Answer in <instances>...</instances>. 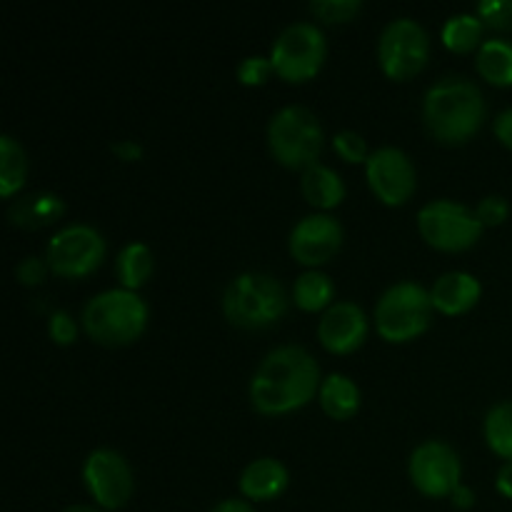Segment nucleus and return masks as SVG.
<instances>
[{
  "label": "nucleus",
  "instance_id": "f257e3e1",
  "mask_svg": "<svg viewBox=\"0 0 512 512\" xmlns=\"http://www.w3.org/2000/svg\"><path fill=\"white\" fill-rule=\"evenodd\" d=\"M320 388V370L300 345L273 348L250 378V403L263 415H283L313 400Z\"/></svg>",
  "mask_w": 512,
  "mask_h": 512
},
{
  "label": "nucleus",
  "instance_id": "f03ea898",
  "mask_svg": "<svg viewBox=\"0 0 512 512\" xmlns=\"http://www.w3.org/2000/svg\"><path fill=\"white\" fill-rule=\"evenodd\" d=\"M485 118L483 90L465 75H443L423 98L425 128L440 143H465Z\"/></svg>",
  "mask_w": 512,
  "mask_h": 512
},
{
  "label": "nucleus",
  "instance_id": "7ed1b4c3",
  "mask_svg": "<svg viewBox=\"0 0 512 512\" xmlns=\"http://www.w3.org/2000/svg\"><path fill=\"white\" fill-rule=\"evenodd\" d=\"M223 313L235 328H270L288 313V293L275 275L248 270L225 285Z\"/></svg>",
  "mask_w": 512,
  "mask_h": 512
},
{
  "label": "nucleus",
  "instance_id": "20e7f679",
  "mask_svg": "<svg viewBox=\"0 0 512 512\" xmlns=\"http://www.w3.org/2000/svg\"><path fill=\"white\" fill-rule=\"evenodd\" d=\"M80 320L95 343L128 345L148 325V305L135 290L110 288L85 303Z\"/></svg>",
  "mask_w": 512,
  "mask_h": 512
},
{
  "label": "nucleus",
  "instance_id": "39448f33",
  "mask_svg": "<svg viewBox=\"0 0 512 512\" xmlns=\"http://www.w3.org/2000/svg\"><path fill=\"white\" fill-rule=\"evenodd\" d=\"M270 153L285 168H308L323 153L325 133L318 115L298 103L275 110L268 123Z\"/></svg>",
  "mask_w": 512,
  "mask_h": 512
},
{
  "label": "nucleus",
  "instance_id": "423d86ee",
  "mask_svg": "<svg viewBox=\"0 0 512 512\" xmlns=\"http://www.w3.org/2000/svg\"><path fill=\"white\" fill-rule=\"evenodd\" d=\"M433 310L430 290H425L415 280H400L380 295L373 320L380 338L388 343H405L428 330Z\"/></svg>",
  "mask_w": 512,
  "mask_h": 512
},
{
  "label": "nucleus",
  "instance_id": "0eeeda50",
  "mask_svg": "<svg viewBox=\"0 0 512 512\" xmlns=\"http://www.w3.org/2000/svg\"><path fill=\"white\" fill-rule=\"evenodd\" d=\"M325 53H328V43L320 25L298 20V23L285 25L278 33L270 50V63L283 80L303 83L323 68Z\"/></svg>",
  "mask_w": 512,
  "mask_h": 512
},
{
  "label": "nucleus",
  "instance_id": "6e6552de",
  "mask_svg": "<svg viewBox=\"0 0 512 512\" xmlns=\"http://www.w3.org/2000/svg\"><path fill=\"white\" fill-rule=\"evenodd\" d=\"M418 230L428 245L455 253V250H465L478 243L483 235V223L468 205L438 198L418 210Z\"/></svg>",
  "mask_w": 512,
  "mask_h": 512
},
{
  "label": "nucleus",
  "instance_id": "1a4fd4ad",
  "mask_svg": "<svg viewBox=\"0 0 512 512\" xmlns=\"http://www.w3.org/2000/svg\"><path fill=\"white\" fill-rule=\"evenodd\" d=\"M430 55V38L413 18H395L383 28L378 40L380 68L388 78L408 80L425 68Z\"/></svg>",
  "mask_w": 512,
  "mask_h": 512
},
{
  "label": "nucleus",
  "instance_id": "9d476101",
  "mask_svg": "<svg viewBox=\"0 0 512 512\" xmlns=\"http://www.w3.org/2000/svg\"><path fill=\"white\" fill-rule=\"evenodd\" d=\"M105 255V240L93 225H63L45 248V263L60 278H83L93 273Z\"/></svg>",
  "mask_w": 512,
  "mask_h": 512
},
{
  "label": "nucleus",
  "instance_id": "9b49d317",
  "mask_svg": "<svg viewBox=\"0 0 512 512\" xmlns=\"http://www.w3.org/2000/svg\"><path fill=\"white\" fill-rule=\"evenodd\" d=\"M408 473L420 493L430 498H445V495H453V490L460 485L463 465L448 443L425 440L410 453Z\"/></svg>",
  "mask_w": 512,
  "mask_h": 512
},
{
  "label": "nucleus",
  "instance_id": "f8f14e48",
  "mask_svg": "<svg viewBox=\"0 0 512 512\" xmlns=\"http://www.w3.org/2000/svg\"><path fill=\"white\" fill-rule=\"evenodd\" d=\"M83 483L95 503L105 510L123 508L133 493V473L113 448H95L83 463Z\"/></svg>",
  "mask_w": 512,
  "mask_h": 512
},
{
  "label": "nucleus",
  "instance_id": "ddd939ff",
  "mask_svg": "<svg viewBox=\"0 0 512 512\" xmlns=\"http://www.w3.org/2000/svg\"><path fill=\"white\" fill-rule=\"evenodd\" d=\"M368 183L385 205H403L415 190V165L405 150L383 145L365 163Z\"/></svg>",
  "mask_w": 512,
  "mask_h": 512
},
{
  "label": "nucleus",
  "instance_id": "4468645a",
  "mask_svg": "<svg viewBox=\"0 0 512 512\" xmlns=\"http://www.w3.org/2000/svg\"><path fill=\"white\" fill-rule=\"evenodd\" d=\"M290 253L298 263L323 265L333 258L343 245V225L328 213H310L300 218L290 230Z\"/></svg>",
  "mask_w": 512,
  "mask_h": 512
},
{
  "label": "nucleus",
  "instance_id": "2eb2a0df",
  "mask_svg": "<svg viewBox=\"0 0 512 512\" xmlns=\"http://www.w3.org/2000/svg\"><path fill=\"white\" fill-rule=\"evenodd\" d=\"M368 335V315L353 300H335L318 323V338L330 353H353Z\"/></svg>",
  "mask_w": 512,
  "mask_h": 512
},
{
  "label": "nucleus",
  "instance_id": "dca6fc26",
  "mask_svg": "<svg viewBox=\"0 0 512 512\" xmlns=\"http://www.w3.org/2000/svg\"><path fill=\"white\" fill-rule=\"evenodd\" d=\"M480 280L473 273H465V270H450L443 273L430 288V300H433V308L440 310L445 315H460L465 310L473 308L480 300Z\"/></svg>",
  "mask_w": 512,
  "mask_h": 512
},
{
  "label": "nucleus",
  "instance_id": "f3484780",
  "mask_svg": "<svg viewBox=\"0 0 512 512\" xmlns=\"http://www.w3.org/2000/svg\"><path fill=\"white\" fill-rule=\"evenodd\" d=\"M240 493L250 500H273L288 488V468L275 458H255L240 473Z\"/></svg>",
  "mask_w": 512,
  "mask_h": 512
},
{
  "label": "nucleus",
  "instance_id": "a211bd4d",
  "mask_svg": "<svg viewBox=\"0 0 512 512\" xmlns=\"http://www.w3.org/2000/svg\"><path fill=\"white\" fill-rule=\"evenodd\" d=\"M65 213V203L60 195L48 193V190H35V193L20 195L8 208V220L15 228H43V225L55 223Z\"/></svg>",
  "mask_w": 512,
  "mask_h": 512
},
{
  "label": "nucleus",
  "instance_id": "6ab92c4d",
  "mask_svg": "<svg viewBox=\"0 0 512 512\" xmlns=\"http://www.w3.org/2000/svg\"><path fill=\"white\" fill-rule=\"evenodd\" d=\"M300 190H303L305 200H308L313 208H318V213L335 208V205L343 203L345 198L343 178H340L338 170H333L325 163H313L303 170Z\"/></svg>",
  "mask_w": 512,
  "mask_h": 512
},
{
  "label": "nucleus",
  "instance_id": "aec40b11",
  "mask_svg": "<svg viewBox=\"0 0 512 512\" xmlns=\"http://www.w3.org/2000/svg\"><path fill=\"white\" fill-rule=\"evenodd\" d=\"M320 405L335 420H348L360 408V390L348 375L333 373L320 383Z\"/></svg>",
  "mask_w": 512,
  "mask_h": 512
},
{
  "label": "nucleus",
  "instance_id": "412c9836",
  "mask_svg": "<svg viewBox=\"0 0 512 512\" xmlns=\"http://www.w3.org/2000/svg\"><path fill=\"white\" fill-rule=\"evenodd\" d=\"M475 68L488 83L508 88L512 85V43L505 38L483 40L475 58Z\"/></svg>",
  "mask_w": 512,
  "mask_h": 512
},
{
  "label": "nucleus",
  "instance_id": "4be33fe9",
  "mask_svg": "<svg viewBox=\"0 0 512 512\" xmlns=\"http://www.w3.org/2000/svg\"><path fill=\"white\" fill-rule=\"evenodd\" d=\"M335 285L328 273L323 270H305L295 278L293 285V300L298 308L315 313V310H328L333 305Z\"/></svg>",
  "mask_w": 512,
  "mask_h": 512
},
{
  "label": "nucleus",
  "instance_id": "5701e85b",
  "mask_svg": "<svg viewBox=\"0 0 512 512\" xmlns=\"http://www.w3.org/2000/svg\"><path fill=\"white\" fill-rule=\"evenodd\" d=\"M150 273H153V253L140 240L125 245L118 253V258H115V275L120 280V288H140L150 278Z\"/></svg>",
  "mask_w": 512,
  "mask_h": 512
},
{
  "label": "nucleus",
  "instance_id": "b1692460",
  "mask_svg": "<svg viewBox=\"0 0 512 512\" xmlns=\"http://www.w3.org/2000/svg\"><path fill=\"white\" fill-rule=\"evenodd\" d=\"M25 175H28V158L23 145L13 135L3 133L0 135V195L10 198L25 183Z\"/></svg>",
  "mask_w": 512,
  "mask_h": 512
},
{
  "label": "nucleus",
  "instance_id": "393cba45",
  "mask_svg": "<svg viewBox=\"0 0 512 512\" xmlns=\"http://www.w3.org/2000/svg\"><path fill=\"white\" fill-rule=\"evenodd\" d=\"M483 20L475 13H455L445 20L440 38L455 53H468V50L480 48V38H483Z\"/></svg>",
  "mask_w": 512,
  "mask_h": 512
},
{
  "label": "nucleus",
  "instance_id": "a878e982",
  "mask_svg": "<svg viewBox=\"0 0 512 512\" xmlns=\"http://www.w3.org/2000/svg\"><path fill=\"white\" fill-rule=\"evenodd\" d=\"M485 440L500 458L512 460V400L495 403L485 415Z\"/></svg>",
  "mask_w": 512,
  "mask_h": 512
},
{
  "label": "nucleus",
  "instance_id": "bb28decb",
  "mask_svg": "<svg viewBox=\"0 0 512 512\" xmlns=\"http://www.w3.org/2000/svg\"><path fill=\"white\" fill-rule=\"evenodd\" d=\"M310 13L323 23H348L360 13L363 3L360 0H310Z\"/></svg>",
  "mask_w": 512,
  "mask_h": 512
},
{
  "label": "nucleus",
  "instance_id": "cd10ccee",
  "mask_svg": "<svg viewBox=\"0 0 512 512\" xmlns=\"http://www.w3.org/2000/svg\"><path fill=\"white\" fill-rule=\"evenodd\" d=\"M333 148L335 153L340 155L348 163H368V143L360 133L355 130H340V133L333 135Z\"/></svg>",
  "mask_w": 512,
  "mask_h": 512
},
{
  "label": "nucleus",
  "instance_id": "c85d7f7f",
  "mask_svg": "<svg viewBox=\"0 0 512 512\" xmlns=\"http://www.w3.org/2000/svg\"><path fill=\"white\" fill-rule=\"evenodd\" d=\"M483 25L493 30H512V0H483L475 8Z\"/></svg>",
  "mask_w": 512,
  "mask_h": 512
},
{
  "label": "nucleus",
  "instance_id": "c756f323",
  "mask_svg": "<svg viewBox=\"0 0 512 512\" xmlns=\"http://www.w3.org/2000/svg\"><path fill=\"white\" fill-rule=\"evenodd\" d=\"M270 73H275V70L270 58H265V55H248L235 68V75L243 85H263L270 78Z\"/></svg>",
  "mask_w": 512,
  "mask_h": 512
},
{
  "label": "nucleus",
  "instance_id": "7c9ffc66",
  "mask_svg": "<svg viewBox=\"0 0 512 512\" xmlns=\"http://www.w3.org/2000/svg\"><path fill=\"white\" fill-rule=\"evenodd\" d=\"M475 215L483 223V228L485 225H503L510 215V203L503 195H485L475 208Z\"/></svg>",
  "mask_w": 512,
  "mask_h": 512
},
{
  "label": "nucleus",
  "instance_id": "2f4dec72",
  "mask_svg": "<svg viewBox=\"0 0 512 512\" xmlns=\"http://www.w3.org/2000/svg\"><path fill=\"white\" fill-rule=\"evenodd\" d=\"M48 330L53 343L58 345H70L75 338H78V323H75L73 315L65 313V310H55V313L50 315Z\"/></svg>",
  "mask_w": 512,
  "mask_h": 512
},
{
  "label": "nucleus",
  "instance_id": "473e14b6",
  "mask_svg": "<svg viewBox=\"0 0 512 512\" xmlns=\"http://www.w3.org/2000/svg\"><path fill=\"white\" fill-rule=\"evenodd\" d=\"M48 263L45 258H38V255H28V258L20 260L15 265V278L23 285H40L45 280V273H48Z\"/></svg>",
  "mask_w": 512,
  "mask_h": 512
},
{
  "label": "nucleus",
  "instance_id": "72a5a7b5",
  "mask_svg": "<svg viewBox=\"0 0 512 512\" xmlns=\"http://www.w3.org/2000/svg\"><path fill=\"white\" fill-rule=\"evenodd\" d=\"M110 150H113L120 160H125V163H135V160L143 158L145 153L143 145L135 143V140H113V143H110Z\"/></svg>",
  "mask_w": 512,
  "mask_h": 512
},
{
  "label": "nucleus",
  "instance_id": "f704fd0d",
  "mask_svg": "<svg viewBox=\"0 0 512 512\" xmlns=\"http://www.w3.org/2000/svg\"><path fill=\"white\" fill-rule=\"evenodd\" d=\"M493 130H495V135H498L500 143H503L505 148L512 150V108L503 110V113L495 118Z\"/></svg>",
  "mask_w": 512,
  "mask_h": 512
},
{
  "label": "nucleus",
  "instance_id": "c9c22d12",
  "mask_svg": "<svg viewBox=\"0 0 512 512\" xmlns=\"http://www.w3.org/2000/svg\"><path fill=\"white\" fill-rule=\"evenodd\" d=\"M495 488H498L500 495L512 500V460H505V463L500 465L498 475H495Z\"/></svg>",
  "mask_w": 512,
  "mask_h": 512
},
{
  "label": "nucleus",
  "instance_id": "e433bc0d",
  "mask_svg": "<svg viewBox=\"0 0 512 512\" xmlns=\"http://www.w3.org/2000/svg\"><path fill=\"white\" fill-rule=\"evenodd\" d=\"M450 500H453V505L458 510H470L475 505V493H473V488H468V485L460 483L458 488L453 490V495H450Z\"/></svg>",
  "mask_w": 512,
  "mask_h": 512
},
{
  "label": "nucleus",
  "instance_id": "4c0bfd02",
  "mask_svg": "<svg viewBox=\"0 0 512 512\" xmlns=\"http://www.w3.org/2000/svg\"><path fill=\"white\" fill-rule=\"evenodd\" d=\"M210 512H255V510L250 508V503H245V500L228 498V500H223V503L215 505V508Z\"/></svg>",
  "mask_w": 512,
  "mask_h": 512
},
{
  "label": "nucleus",
  "instance_id": "58836bf2",
  "mask_svg": "<svg viewBox=\"0 0 512 512\" xmlns=\"http://www.w3.org/2000/svg\"><path fill=\"white\" fill-rule=\"evenodd\" d=\"M63 512H103V510L95 508V505H70V508H65Z\"/></svg>",
  "mask_w": 512,
  "mask_h": 512
}]
</instances>
